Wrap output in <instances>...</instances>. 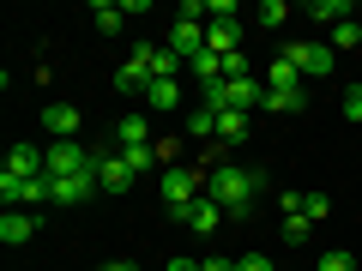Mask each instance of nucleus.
Here are the masks:
<instances>
[{"label": "nucleus", "instance_id": "obj_1", "mask_svg": "<svg viewBox=\"0 0 362 271\" xmlns=\"http://www.w3.org/2000/svg\"><path fill=\"white\" fill-rule=\"evenodd\" d=\"M266 187H272V175H266L259 163H218V169L206 175V193L218 199L223 217H235V223L254 217V199L266 193Z\"/></svg>", "mask_w": 362, "mask_h": 271}, {"label": "nucleus", "instance_id": "obj_2", "mask_svg": "<svg viewBox=\"0 0 362 271\" xmlns=\"http://www.w3.org/2000/svg\"><path fill=\"white\" fill-rule=\"evenodd\" d=\"M206 175H211L206 163H175V169H163V211H169V217H181V211L206 193Z\"/></svg>", "mask_w": 362, "mask_h": 271}, {"label": "nucleus", "instance_id": "obj_3", "mask_svg": "<svg viewBox=\"0 0 362 271\" xmlns=\"http://www.w3.org/2000/svg\"><path fill=\"white\" fill-rule=\"evenodd\" d=\"M157 54H163L157 42H133V54L121 61V73H115V90H121V97H133V90L145 97V85L157 78Z\"/></svg>", "mask_w": 362, "mask_h": 271}, {"label": "nucleus", "instance_id": "obj_4", "mask_svg": "<svg viewBox=\"0 0 362 271\" xmlns=\"http://www.w3.org/2000/svg\"><path fill=\"white\" fill-rule=\"evenodd\" d=\"M42 157H49V175L54 181H61V175H90V169H97V151L78 145V139H54Z\"/></svg>", "mask_w": 362, "mask_h": 271}, {"label": "nucleus", "instance_id": "obj_5", "mask_svg": "<svg viewBox=\"0 0 362 271\" xmlns=\"http://www.w3.org/2000/svg\"><path fill=\"white\" fill-rule=\"evenodd\" d=\"M290 61H296L302 66V73H308V78H320V73H332V61H338V54H332V42H290Z\"/></svg>", "mask_w": 362, "mask_h": 271}, {"label": "nucleus", "instance_id": "obj_6", "mask_svg": "<svg viewBox=\"0 0 362 271\" xmlns=\"http://www.w3.org/2000/svg\"><path fill=\"white\" fill-rule=\"evenodd\" d=\"M169 54H175V61H194L199 49H206V25H187V18H175V25H169V42H163Z\"/></svg>", "mask_w": 362, "mask_h": 271}, {"label": "nucleus", "instance_id": "obj_7", "mask_svg": "<svg viewBox=\"0 0 362 271\" xmlns=\"http://www.w3.org/2000/svg\"><path fill=\"white\" fill-rule=\"evenodd\" d=\"M97 187L103 193H127L133 187V169L121 163V151H97Z\"/></svg>", "mask_w": 362, "mask_h": 271}, {"label": "nucleus", "instance_id": "obj_8", "mask_svg": "<svg viewBox=\"0 0 362 271\" xmlns=\"http://www.w3.org/2000/svg\"><path fill=\"white\" fill-rule=\"evenodd\" d=\"M175 223H187V229H194V235H211V229H218V223H223V205H218V199H211V193H199V199H194V205H187V211H181Z\"/></svg>", "mask_w": 362, "mask_h": 271}, {"label": "nucleus", "instance_id": "obj_9", "mask_svg": "<svg viewBox=\"0 0 362 271\" xmlns=\"http://www.w3.org/2000/svg\"><path fill=\"white\" fill-rule=\"evenodd\" d=\"M90 193H103V187H97V169H90V175H61V181H54V205H85Z\"/></svg>", "mask_w": 362, "mask_h": 271}, {"label": "nucleus", "instance_id": "obj_10", "mask_svg": "<svg viewBox=\"0 0 362 271\" xmlns=\"http://www.w3.org/2000/svg\"><path fill=\"white\" fill-rule=\"evenodd\" d=\"M6 175L37 181V175H49V157H42L37 145H13V151H6Z\"/></svg>", "mask_w": 362, "mask_h": 271}, {"label": "nucleus", "instance_id": "obj_11", "mask_svg": "<svg viewBox=\"0 0 362 271\" xmlns=\"http://www.w3.org/2000/svg\"><path fill=\"white\" fill-rule=\"evenodd\" d=\"M145 109H151V115H175L181 109V85L175 78H151V85H145Z\"/></svg>", "mask_w": 362, "mask_h": 271}, {"label": "nucleus", "instance_id": "obj_12", "mask_svg": "<svg viewBox=\"0 0 362 271\" xmlns=\"http://www.w3.org/2000/svg\"><path fill=\"white\" fill-rule=\"evenodd\" d=\"M42 127H49V139H78V109L73 103H49L42 109Z\"/></svg>", "mask_w": 362, "mask_h": 271}, {"label": "nucleus", "instance_id": "obj_13", "mask_svg": "<svg viewBox=\"0 0 362 271\" xmlns=\"http://www.w3.org/2000/svg\"><path fill=\"white\" fill-rule=\"evenodd\" d=\"M30 235H37V211H6L0 217V241L6 247H25Z\"/></svg>", "mask_w": 362, "mask_h": 271}, {"label": "nucleus", "instance_id": "obj_14", "mask_svg": "<svg viewBox=\"0 0 362 271\" xmlns=\"http://www.w3.org/2000/svg\"><path fill=\"white\" fill-rule=\"evenodd\" d=\"M259 109H272V115H302V109H308V90H266V97H259Z\"/></svg>", "mask_w": 362, "mask_h": 271}, {"label": "nucleus", "instance_id": "obj_15", "mask_svg": "<svg viewBox=\"0 0 362 271\" xmlns=\"http://www.w3.org/2000/svg\"><path fill=\"white\" fill-rule=\"evenodd\" d=\"M206 49H211V54H235V49H242V25H235V18L206 25Z\"/></svg>", "mask_w": 362, "mask_h": 271}, {"label": "nucleus", "instance_id": "obj_16", "mask_svg": "<svg viewBox=\"0 0 362 271\" xmlns=\"http://www.w3.org/2000/svg\"><path fill=\"white\" fill-rule=\"evenodd\" d=\"M259 97H266V85L259 78H230V109H242V115H254Z\"/></svg>", "mask_w": 362, "mask_h": 271}, {"label": "nucleus", "instance_id": "obj_17", "mask_svg": "<svg viewBox=\"0 0 362 271\" xmlns=\"http://www.w3.org/2000/svg\"><path fill=\"white\" fill-rule=\"evenodd\" d=\"M302 85V66L290 61V54H278V61L266 66V90H296Z\"/></svg>", "mask_w": 362, "mask_h": 271}, {"label": "nucleus", "instance_id": "obj_18", "mask_svg": "<svg viewBox=\"0 0 362 271\" xmlns=\"http://www.w3.org/2000/svg\"><path fill=\"white\" fill-rule=\"evenodd\" d=\"M115 145H121V151H133V145H151V121H145V115H127V121L115 127Z\"/></svg>", "mask_w": 362, "mask_h": 271}, {"label": "nucleus", "instance_id": "obj_19", "mask_svg": "<svg viewBox=\"0 0 362 271\" xmlns=\"http://www.w3.org/2000/svg\"><path fill=\"white\" fill-rule=\"evenodd\" d=\"M247 133H254V121H247L242 109H230V115H218V145H242Z\"/></svg>", "mask_w": 362, "mask_h": 271}, {"label": "nucleus", "instance_id": "obj_20", "mask_svg": "<svg viewBox=\"0 0 362 271\" xmlns=\"http://www.w3.org/2000/svg\"><path fill=\"white\" fill-rule=\"evenodd\" d=\"M90 25L103 30V37H121V25H127V13H121L115 0H97V6H90Z\"/></svg>", "mask_w": 362, "mask_h": 271}, {"label": "nucleus", "instance_id": "obj_21", "mask_svg": "<svg viewBox=\"0 0 362 271\" xmlns=\"http://www.w3.org/2000/svg\"><path fill=\"white\" fill-rule=\"evenodd\" d=\"M308 18H314V25H344V18H356V13H350V6H344V0H314V6H308Z\"/></svg>", "mask_w": 362, "mask_h": 271}, {"label": "nucleus", "instance_id": "obj_22", "mask_svg": "<svg viewBox=\"0 0 362 271\" xmlns=\"http://www.w3.org/2000/svg\"><path fill=\"white\" fill-rule=\"evenodd\" d=\"M187 73H194L199 85H211V78H223V54H211V49H199L194 61H187Z\"/></svg>", "mask_w": 362, "mask_h": 271}, {"label": "nucleus", "instance_id": "obj_23", "mask_svg": "<svg viewBox=\"0 0 362 271\" xmlns=\"http://www.w3.org/2000/svg\"><path fill=\"white\" fill-rule=\"evenodd\" d=\"M157 157H163L157 145H133V151H121V163H127L133 175H151V169H157Z\"/></svg>", "mask_w": 362, "mask_h": 271}, {"label": "nucleus", "instance_id": "obj_24", "mask_svg": "<svg viewBox=\"0 0 362 271\" xmlns=\"http://www.w3.org/2000/svg\"><path fill=\"white\" fill-rule=\"evenodd\" d=\"M0 199H6V211H25V181L6 175V169H0Z\"/></svg>", "mask_w": 362, "mask_h": 271}, {"label": "nucleus", "instance_id": "obj_25", "mask_svg": "<svg viewBox=\"0 0 362 271\" xmlns=\"http://www.w3.org/2000/svg\"><path fill=\"white\" fill-rule=\"evenodd\" d=\"M284 18H290V6H284V0H266V6L254 13V25H259V30H278Z\"/></svg>", "mask_w": 362, "mask_h": 271}, {"label": "nucleus", "instance_id": "obj_26", "mask_svg": "<svg viewBox=\"0 0 362 271\" xmlns=\"http://www.w3.org/2000/svg\"><path fill=\"white\" fill-rule=\"evenodd\" d=\"M187 139H218V115L194 109V115H187Z\"/></svg>", "mask_w": 362, "mask_h": 271}, {"label": "nucleus", "instance_id": "obj_27", "mask_svg": "<svg viewBox=\"0 0 362 271\" xmlns=\"http://www.w3.org/2000/svg\"><path fill=\"white\" fill-rule=\"evenodd\" d=\"M356 42H362V25H356V18H344V25L332 30V54L338 49H356Z\"/></svg>", "mask_w": 362, "mask_h": 271}, {"label": "nucleus", "instance_id": "obj_28", "mask_svg": "<svg viewBox=\"0 0 362 271\" xmlns=\"http://www.w3.org/2000/svg\"><path fill=\"white\" fill-rule=\"evenodd\" d=\"M223 78H254V61H247L242 49H235V54H223Z\"/></svg>", "mask_w": 362, "mask_h": 271}, {"label": "nucleus", "instance_id": "obj_29", "mask_svg": "<svg viewBox=\"0 0 362 271\" xmlns=\"http://www.w3.org/2000/svg\"><path fill=\"white\" fill-rule=\"evenodd\" d=\"M326 211H332V199H326V193H302V217H308V223H320Z\"/></svg>", "mask_w": 362, "mask_h": 271}, {"label": "nucleus", "instance_id": "obj_30", "mask_svg": "<svg viewBox=\"0 0 362 271\" xmlns=\"http://www.w3.org/2000/svg\"><path fill=\"white\" fill-rule=\"evenodd\" d=\"M308 229H314L308 217H284V241H290V247H302V241H308Z\"/></svg>", "mask_w": 362, "mask_h": 271}, {"label": "nucleus", "instance_id": "obj_31", "mask_svg": "<svg viewBox=\"0 0 362 271\" xmlns=\"http://www.w3.org/2000/svg\"><path fill=\"white\" fill-rule=\"evenodd\" d=\"M235 271H278V265H272L266 253H242V259H235Z\"/></svg>", "mask_w": 362, "mask_h": 271}, {"label": "nucleus", "instance_id": "obj_32", "mask_svg": "<svg viewBox=\"0 0 362 271\" xmlns=\"http://www.w3.org/2000/svg\"><path fill=\"white\" fill-rule=\"evenodd\" d=\"M344 115H350V121H362V85H350V90H344Z\"/></svg>", "mask_w": 362, "mask_h": 271}, {"label": "nucleus", "instance_id": "obj_33", "mask_svg": "<svg viewBox=\"0 0 362 271\" xmlns=\"http://www.w3.org/2000/svg\"><path fill=\"white\" fill-rule=\"evenodd\" d=\"M175 18H187V25H206V6H199V0H181V13Z\"/></svg>", "mask_w": 362, "mask_h": 271}, {"label": "nucleus", "instance_id": "obj_34", "mask_svg": "<svg viewBox=\"0 0 362 271\" xmlns=\"http://www.w3.org/2000/svg\"><path fill=\"white\" fill-rule=\"evenodd\" d=\"M320 271H350V253H338V247H332V253H320Z\"/></svg>", "mask_w": 362, "mask_h": 271}, {"label": "nucleus", "instance_id": "obj_35", "mask_svg": "<svg viewBox=\"0 0 362 271\" xmlns=\"http://www.w3.org/2000/svg\"><path fill=\"white\" fill-rule=\"evenodd\" d=\"M199 271H235V259H199Z\"/></svg>", "mask_w": 362, "mask_h": 271}, {"label": "nucleus", "instance_id": "obj_36", "mask_svg": "<svg viewBox=\"0 0 362 271\" xmlns=\"http://www.w3.org/2000/svg\"><path fill=\"white\" fill-rule=\"evenodd\" d=\"M169 271H199V259H169Z\"/></svg>", "mask_w": 362, "mask_h": 271}, {"label": "nucleus", "instance_id": "obj_37", "mask_svg": "<svg viewBox=\"0 0 362 271\" xmlns=\"http://www.w3.org/2000/svg\"><path fill=\"white\" fill-rule=\"evenodd\" d=\"M90 271H115V265H90Z\"/></svg>", "mask_w": 362, "mask_h": 271}]
</instances>
